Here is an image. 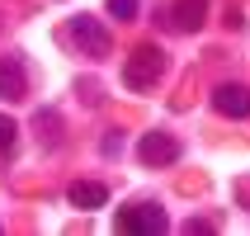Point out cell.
Instances as JSON below:
<instances>
[{"mask_svg":"<svg viewBox=\"0 0 250 236\" xmlns=\"http://www.w3.org/2000/svg\"><path fill=\"white\" fill-rule=\"evenodd\" d=\"M28 95V81H24V62L19 57H0V99H24Z\"/></svg>","mask_w":250,"mask_h":236,"instance_id":"cell-7","label":"cell"},{"mask_svg":"<svg viewBox=\"0 0 250 236\" xmlns=\"http://www.w3.org/2000/svg\"><path fill=\"white\" fill-rule=\"evenodd\" d=\"M66 198H71V208H85V213H95V208H104V203H109V184L76 180V184L66 189Z\"/></svg>","mask_w":250,"mask_h":236,"instance_id":"cell-8","label":"cell"},{"mask_svg":"<svg viewBox=\"0 0 250 236\" xmlns=\"http://www.w3.org/2000/svg\"><path fill=\"white\" fill-rule=\"evenodd\" d=\"M184 232H194V236H208L212 222H203V217H194V222H184Z\"/></svg>","mask_w":250,"mask_h":236,"instance_id":"cell-11","label":"cell"},{"mask_svg":"<svg viewBox=\"0 0 250 236\" xmlns=\"http://www.w3.org/2000/svg\"><path fill=\"white\" fill-rule=\"evenodd\" d=\"M113 227L123 236H166L170 217H166V208H156V203H127V208H118Z\"/></svg>","mask_w":250,"mask_h":236,"instance_id":"cell-2","label":"cell"},{"mask_svg":"<svg viewBox=\"0 0 250 236\" xmlns=\"http://www.w3.org/2000/svg\"><path fill=\"white\" fill-rule=\"evenodd\" d=\"M137 156H142V166H175L180 161V142L170 137V132H142L137 142Z\"/></svg>","mask_w":250,"mask_h":236,"instance_id":"cell-4","label":"cell"},{"mask_svg":"<svg viewBox=\"0 0 250 236\" xmlns=\"http://www.w3.org/2000/svg\"><path fill=\"white\" fill-rule=\"evenodd\" d=\"M66 38L81 47V57H109V47H113L104 19H95V14H76L66 24Z\"/></svg>","mask_w":250,"mask_h":236,"instance_id":"cell-3","label":"cell"},{"mask_svg":"<svg viewBox=\"0 0 250 236\" xmlns=\"http://www.w3.org/2000/svg\"><path fill=\"white\" fill-rule=\"evenodd\" d=\"M212 109L222 113V118H250V85L222 81L217 90H212Z\"/></svg>","mask_w":250,"mask_h":236,"instance_id":"cell-5","label":"cell"},{"mask_svg":"<svg viewBox=\"0 0 250 236\" xmlns=\"http://www.w3.org/2000/svg\"><path fill=\"white\" fill-rule=\"evenodd\" d=\"M208 5L212 0H175L170 5V24L180 28V33H198V28L208 24Z\"/></svg>","mask_w":250,"mask_h":236,"instance_id":"cell-6","label":"cell"},{"mask_svg":"<svg viewBox=\"0 0 250 236\" xmlns=\"http://www.w3.org/2000/svg\"><path fill=\"white\" fill-rule=\"evenodd\" d=\"M161 76H166V52H161L156 43L132 47V57H127V66H123V85L127 90H151Z\"/></svg>","mask_w":250,"mask_h":236,"instance_id":"cell-1","label":"cell"},{"mask_svg":"<svg viewBox=\"0 0 250 236\" xmlns=\"http://www.w3.org/2000/svg\"><path fill=\"white\" fill-rule=\"evenodd\" d=\"M14 137H19V123H14L10 113H0V151H10Z\"/></svg>","mask_w":250,"mask_h":236,"instance_id":"cell-9","label":"cell"},{"mask_svg":"<svg viewBox=\"0 0 250 236\" xmlns=\"http://www.w3.org/2000/svg\"><path fill=\"white\" fill-rule=\"evenodd\" d=\"M113 19H137V0H109Z\"/></svg>","mask_w":250,"mask_h":236,"instance_id":"cell-10","label":"cell"}]
</instances>
